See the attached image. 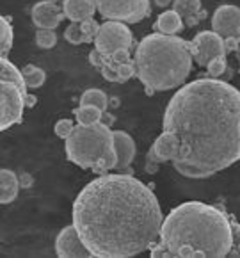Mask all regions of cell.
<instances>
[{
  "instance_id": "1",
  "label": "cell",
  "mask_w": 240,
  "mask_h": 258,
  "mask_svg": "<svg viewBox=\"0 0 240 258\" xmlns=\"http://www.w3.org/2000/svg\"><path fill=\"white\" fill-rule=\"evenodd\" d=\"M162 126L180 141L175 169L187 178H208L240 160V91L210 77L183 84Z\"/></svg>"
},
{
  "instance_id": "2",
  "label": "cell",
  "mask_w": 240,
  "mask_h": 258,
  "mask_svg": "<svg viewBox=\"0 0 240 258\" xmlns=\"http://www.w3.org/2000/svg\"><path fill=\"white\" fill-rule=\"evenodd\" d=\"M73 224L95 256L130 258L158 242L164 214L151 183L130 173H107L75 198Z\"/></svg>"
},
{
  "instance_id": "3",
  "label": "cell",
  "mask_w": 240,
  "mask_h": 258,
  "mask_svg": "<svg viewBox=\"0 0 240 258\" xmlns=\"http://www.w3.org/2000/svg\"><path fill=\"white\" fill-rule=\"evenodd\" d=\"M160 242L173 258H221L235 247L229 214L201 202L175 207L164 217Z\"/></svg>"
},
{
  "instance_id": "4",
  "label": "cell",
  "mask_w": 240,
  "mask_h": 258,
  "mask_svg": "<svg viewBox=\"0 0 240 258\" xmlns=\"http://www.w3.org/2000/svg\"><path fill=\"white\" fill-rule=\"evenodd\" d=\"M192 59L189 41L162 32L144 36L133 53L137 77L148 95L183 86L192 72Z\"/></svg>"
},
{
  "instance_id": "5",
  "label": "cell",
  "mask_w": 240,
  "mask_h": 258,
  "mask_svg": "<svg viewBox=\"0 0 240 258\" xmlns=\"http://www.w3.org/2000/svg\"><path fill=\"white\" fill-rule=\"evenodd\" d=\"M66 157L96 175H107L116 169L118 164L114 132L102 121L95 125H76L66 139Z\"/></svg>"
},
{
  "instance_id": "6",
  "label": "cell",
  "mask_w": 240,
  "mask_h": 258,
  "mask_svg": "<svg viewBox=\"0 0 240 258\" xmlns=\"http://www.w3.org/2000/svg\"><path fill=\"white\" fill-rule=\"evenodd\" d=\"M27 82L23 72L8 57L0 61V130H8L23 119L27 100Z\"/></svg>"
},
{
  "instance_id": "7",
  "label": "cell",
  "mask_w": 240,
  "mask_h": 258,
  "mask_svg": "<svg viewBox=\"0 0 240 258\" xmlns=\"http://www.w3.org/2000/svg\"><path fill=\"white\" fill-rule=\"evenodd\" d=\"M98 13L105 20L139 23L151 13L149 0H96Z\"/></svg>"
},
{
  "instance_id": "8",
  "label": "cell",
  "mask_w": 240,
  "mask_h": 258,
  "mask_svg": "<svg viewBox=\"0 0 240 258\" xmlns=\"http://www.w3.org/2000/svg\"><path fill=\"white\" fill-rule=\"evenodd\" d=\"M133 45V34L130 31L126 23L114 22V20H107L102 23L100 32L95 39V48L98 50L102 55L112 57L118 50H130Z\"/></svg>"
},
{
  "instance_id": "9",
  "label": "cell",
  "mask_w": 240,
  "mask_h": 258,
  "mask_svg": "<svg viewBox=\"0 0 240 258\" xmlns=\"http://www.w3.org/2000/svg\"><path fill=\"white\" fill-rule=\"evenodd\" d=\"M189 48L194 57L198 66L206 68L210 61L217 59V57H226L224 50V38L213 31H201L189 41Z\"/></svg>"
},
{
  "instance_id": "10",
  "label": "cell",
  "mask_w": 240,
  "mask_h": 258,
  "mask_svg": "<svg viewBox=\"0 0 240 258\" xmlns=\"http://www.w3.org/2000/svg\"><path fill=\"white\" fill-rule=\"evenodd\" d=\"M55 253L61 258H91L95 254L89 251V247L80 239L75 224L62 228L55 239Z\"/></svg>"
},
{
  "instance_id": "11",
  "label": "cell",
  "mask_w": 240,
  "mask_h": 258,
  "mask_svg": "<svg viewBox=\"0 0 240 258\" xmlns=\"http://www.w3.org/2000/svg\"><path fill=\"white\" fill-rule=\"evenodd\" d=\"M212 31L221 38H240V8L231 4L219 6L212 15Z\"/></svg>"
},
{
  "instance_id": "12",
  "label": "cell",
  "mask_w": 240,
  "mask_h": 258,
  "mask_svg": "<svg viewBox=\"0 0 240 258\" xmlns=\"http://www.w3.org/2000/svg\"><path fill=\"white\" fill-rule=\"evenodd\" d=\"M178 152H180L178 137L173 132L164 130V132L155 139L151 148H149L148 160H153V162H156V164L173 162V160L178 157Z\"/></svg>"
},
{
  "instance_id": "13",
  "label": "cell",
  "mask_w": 240,
  "mask_h": 258,
  "mask_svg": "<svg viewBox=\"0 0 240 258\" xmlns=\"http://www.w3.org/2000/svg\"><path fill=\"white\" fill-rule=\"evenodd\" d=\"M64 18V11L50 0H41L32 8V22L38 29H55Z\"/></svg>"
},
{
  "instance_id": "14",
  "label": "cell",
  "mask_w": 240,
  "mask_h": 258,
  "mask_svg": "<svg viewBox=\"0 0 240 258\" xmlns=\"http://www.w3.org/2000/svg\"><path fill=\"white\" fill-rule=\"evenodd\" d=\"M114 132V145L116 152H118V164H116V171H125L130 167V164L135 159V143H133L132 136L123 130H112Z\"/></svg>"
},
{
  "instance_id": "15",
  "label": "cell",
  "mask_w": 240,
  "mask_h": 258,
  "mask_svg": "<svg viewBox=\"0 0 240 258\" xmlns=\"http://www.w3.org/2000/svg\"><path fill=\"white\" fill-rule=\"evenodd\" d=\"M96 9H98L96 0H64L62 2V11H64L66 18L76 23L93 18Z\"/></svg>"
},
{
  "instance_id": "16",
  "label": "cell",
  "mask_w": 240,
  "mask_h": 258,
  "mask_svg": "<svg viewBox=\"0 0 240 258\" xmlns=\"http://www.w3.org/2000/svg\"><path fill=\"white\" fill-rule=\"evenodd\" d=\"M20 176H16L15 171L11 169H2L0 171V203L8 205V203L15 202L20 190Z\"/></svg>"
},
{
  "instance_id": "17",
  "label": "cell",
  "mask_w": 240,
  "mask_h": 258,
  "mask_svg": "<svg viewBox=\"0 0 240 258\" xmlns=\"http://www.w3.org/2000/svg\"><path fill=\"white\" fill-rule=\"evenodd\" d=\"M173 9L183 18L187 27L198 25L199 11H201V0H173Z\"/></svg>"
},
{
  "instance_id": "18",
  "label": "cell",
  "mask_w": 240,
  "mask_h": 258,
  "mask_svg": "<svg viewBox=\"0 0 240 258\" xmlns=\"http://www.w3.org/2000/svg\"><path fill=\"white\" fill-rule=\"evenodd\" d=\"M183 25H185V22H183L182 16H180L175 9H169V11L160 13L153 29H156V31L162 32V34L176 36L180 31H183Z\"/></svg>"
},
{
  "instance_id": "19",
  "label": "cell",
  "mask_w": 240,
  "mask_h": 258,
  "mask_svg": "<svg viewBox=\"0 0 240 258\" xmlns=\"http://www.w3.org/2000/svg\"><path fill=\"white\" fill-rule=\"evenodd\" d=\"M73 114H75V119L78 121V125H95V123L102 121L103 110L93 105H78L73 110Z\"/></svg>"
},
{
  "instance_id": "20",
  "label": "cell",
  "mask_w": 240,
  "mask_h": 258,
  "mask_svg": "<svg viewBox=\"0 0 240 258\" xmlns=\"http://www.w3.org/2000/svg\"><path fill=\"white\" fill-rule=\"evenodd\" d=\"M80 105H93V107H98L100 110L105 112L107 107H109V98L103 91L100 89H88L84 91V95L80 96Z\"/></svg>"
},
{
  "instance_id": "21",
  "label": "cell",
  "mask_w": 240,
  "mask_h": 258,
  "mask_svg": "<svg viewBox=\"0 0 240 258\" xmlns=\"http://www.w3.org/2000/svg\"><path fill=\"white\" fill-rule=\"evenodd\" d=\"M22 72H23V77H25L27 86L31 89H38L45 84L46 73L43 68H38V66H34V64H27Z\"/></svg>"
},
{
  "instance_id": "22",
  "label": "cell",
  "mask_w": 240,
  "mask_h": 258,
  "mask_svg": "<svg viewBox=\"0 0 240 258\" xmlns=\"http://www.w3.org/2000/svg\"><path fill=\"white\" fill-rule=\"evenodd\" d=\"M13 41H15V32H13L11 20L8 16H2V25H0V48H2V57H8L9 50L13 48Z\"/></svg>"
},
{
  "instance_id": "23",
  "label": "cell",
  "mask_w": 240,
  "mask_h": 258,
  "mask_svg": "<svg viewBox=\"0 0 240 258\" xmlns=\"http://www.w3.org/2000/svg\"><path fill=\"white\" fill-rule=\"evenodd\" d=\"M64 39L69 43V45H82V43L86 45V43H88L82 27H80V23H76V22H71L64 29Z\"/></svg>"
},
{
  "instance_id": "24",
  "label": "cell",
  "mask_w": 240,
  "mask_h": 258,
  "mask_svg": "<svg viewBox=\"0 0 240 258\" xmlns=\"http://www.w3.org/2000/svg\"><path fill=\"white\" fill-rule=\"evenodd\" d=\"M36 43H38L39 48H53L57 45V34L53 29H38L36 31Z\"/></svg>"
},
{
  "instance_id": "25",
  "label": "cell",
  "mask_w": 240,
  "mask_h": 258,
  "mask_svg": "<svg viewBox=\"0 0 240 258\" xmlns=\"http://www.w3.org/2000/svg\"><path fill=\"white\" fill-rule=\"evenodd\" d=\"M206 70H208V77L210 79H219V77L224 75V72L228 70V64H226V59L224 57H217V59H213V61L208 62V66H206Z\"/></svg>"
},
{
  "instance_id": "26",
  "label": "cell",
  "mask_w": 240,
  "mask_h": 258,
  "mask_svg": "<svg viewBox=\"0 0 240 258\" xmlns=\"http://www.w3.org/2000/svg\"><path fill=\"white\" fill-rule=\"evenodd\" d=\"M80 27H82V31H84L88 43H95L102 25H98V22H96L95 18H88V20H84V22H80Z\"/></svg>"
},
{
  "instance_id": "27",
  "label": "cell",
  "mask_w": 240,
  "mask_h": 258,
  "mask_svg": "<svg viewBox=\"0 0 240 258\" xmlns=\"http://www.w3.org/2000/svg\"><path fill=\"white\" fill-rule=\"evenodd\" d=\"M73 128H75V125H73L71 119L62 118V119H59V121L55 123V126H53V132H55V136H57V137H61V139L66 141L69 137V134L73 132Z\"/></svg>"
},
{
  "instance_id": "28",
  "label": "cell",
  "mask_w": 240,
  "mask_h": 258,
  "mask_svg": "<svg viewBox=\"0 0 240 258\" xmlns=\"http://www.w3.org/2000/svg\"><path fill=\"white\" fill-rule=\"evenodd\" d=\"M105 61H107V57L105 55H102V53L98 52V50H91V53H89V62H91L95 68H102L103 64H105Z\"/></svg>"
},
{
  "instance_id": "29",
  "label": "cell",
  "mask_w": 240,
  "mask_h": 258,
  "mask_svg": "<svg viewBox=\"0 0 240 258\" xmlns=\"http://www.w3.org/2000/svg\"><path fill=\"white\" fill-rule=\"evenodd\" d=\"M109 59H111L112 62H116V64H123V62L132 61V59H130V50H126V48L118 50V52H116L112 57H109Z\"/></svg>"
},
{
  "instance_id": "30",
  "label": "cell",
  "mask_w": 240,
  "mask_h": 258,
  "mask_svg": "<svg viewBox=\"0 0 240 258\" xmlns=\"http://www.w3.org/2000/svg\"><path fill=\"white\" fill-rule=\"evenodd\" d=\"M240 48V38H226L224 39V50L226 53L236 52Z\"/></svg>"
},
{
  "instance_id": "31",
  "label": "cell",
  "mask_w": 240,
  "mask_h": 258,
  "mask_svg": "<svg viewBox=\"0 0 240 258\" xmlns=\"http://www.w3.org/2000/svg\"><path fill=\"white\" fill-rule=\"evenodd\" d=\"M231 221V230H233V240H235V246H240V223H236V219L233 216H229Z\"/></svg>"
},
{
  "instance_id": "32",
  "label": "cell",
  "mask_w": 240,
  "mask_h": 258,
  "mask_svg": "<svg viewBox=\"0 0 240 258\" xmlns=\"http://www.w3.org/2000/svg\"><path fill=\"white\" fill-rule=\"evenodd\" d=\"M32 183H34L32 175H29V173H22V175H20V185H22L23 189H29V187H32Z\"/></svg>"
},
{
  "instance_id": "33",
  "label": "cell",
  "mask_w": 240,
  "mask_h": 258,
  "mask_svg": "<svg viewBox=\"0 0 240 258\" xmlns=\"http://www.w3.org/2000/svg\"><path fill=\"white\" fill-rule=\"evenodd\" d=\"M36 102H38V96L32 95V93H29V95H27V100H25L27 109H32V107L36 105Z\"/></svg>"
},
{
  "instance_id": "34",
  "label": "cell",
  "mask_w": 240,
  "mask_h": 258,
  "mask_svg": "<svg viewBox=\"0 0 240 258\" xmlns=\"http://www.w3.org/2000/svg\"><path fill=\"white\" fill-rule=\"evenodd\" d=\"M114 121H116V118H114V116H112L111 112H107V110H105V112H103V116H102V123H105V125H109V126H111Z\"/></svg>"
},
{
  "instance_id": "35",
  "label": "cell",
  "mask_w": 240,
  "mask_h": 258,
  "mask_svg": "<svg viewBox=\"0 0 240 258\" xmlns=\"http://www.w3.org/2000/svg\"><path fill=\"white\" fill-rule=\"evenodd\" d=\"M156 171H158V164L153 162V160H148V162H146V173L153 175V173H156Z\"/></svg>"
},
{
  "instance_id": "36",
  "label": "cell",
  "mask_w": 240,
  "mask_h": 258,
  "mask_svg": "<svg viewBox=\"0 0 240 258\" xmlns=\"http://www.w3.org/2000/svg\"><path fill=\"white\" fill-rule=\"evenodd\" d=\"M169 4H173V0H155V6L158 8H169Z\"/></svg>"
},
{
  "instance_id": "37",
  "label": "cell",
  "mask_w": 240,
  "mask_h": 258,
  "mask_svg": "<svg viewBox=\"0 0 240 258\" xmlns=\"http://www.w3.org/2000/svg\"><path fill=\"white\" fill-rule=\"evenodd\" d=\"M205 18H206V11L201 9V11H199V20H205Z\"/></svg>"
},
{
  "instance_id": "38",
  "label": "cell",
  "mask_w": 240,
  "mask_h": 258,
  "mask_svg": "<svg viewBox=\"0 0 240 258\" xmlns=\"http://www.w3.org/2000/svg\"><path fill=\"white\" fill-rule=\"evenodd\" d=\"M236 57H238V59H240V48L236 50Z\"/></svg>"
},
{
  "instance_id": "39",
  "label": "cell",
  "mask_w": 240,
  "mask_h": 258,
  "mask_svg": "<svg viewBox=\"0 0 240 258\" xmlns=\"http://www.w3.org/2000/svg\"><path fill=\"white\" fill-rule=\"evenodd\" d=\"M238 64H240V59H238Z\"/></svg>"
}]
</instances>
